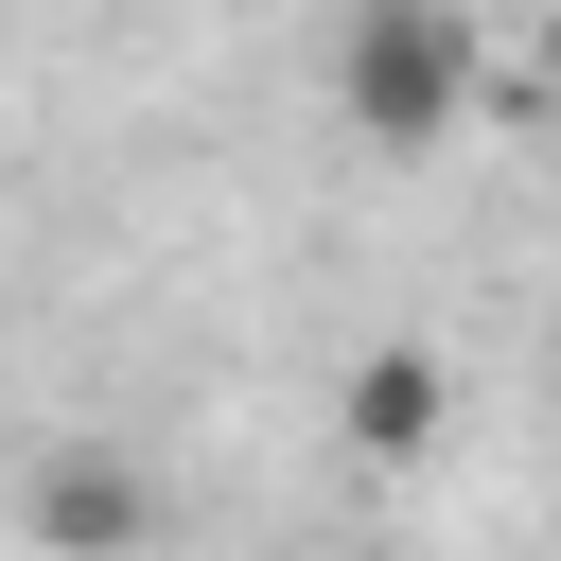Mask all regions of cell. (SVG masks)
Segmentation results:
<instances>
[{
  "label": "cell",
  "mask_w": 561,
  "mask_h": 561,
  "mask_svg": "<svg viewBox=\"0 0 561 561\" xmlns=\"http://www.w3.org/2000/svg\"><path fill=\"white\" fill-rule=\"evenodd\" d=\"M333 105H351V140H368V158H421V140H456V105H473V53H456V18H438V0H351Z\"/></svg>",
  "instance_id": "6da1fadb"
},
{
  "label": "cell",
  "mask_w": 561,
  "mask_h": 561,
  "mask_svg": "<svg viewBox=\"0 0 561 561\" xmlns=\"http://www.w3.org/2000/svg\"><path fill=\"white\" fill-rule=\"evenodd\" d=\"M438 403H456V386H438V351H368V368H351V438H368V456H421V438H438Z\"/></svg>",
  "instance_id": "7a4b0ae2"
},
{
  "label": "cell",
  "mask_w": 561,
  "mask_h": 561,
  "mask_svg": "<svg viewBox=\"0 0 561 561\" xmlns=\"http://www.w3.org/2000/svg\"><path fill=\"white\" fill-rule=\"evenodd\" d=\"M123 508H140V491H123V473H53V543H105V526H123Z\"/></svg>",
  "instance_id": "3957f363"
},
{
  "label": "cell",
  "mask_w": 561,
  "mask_h": 561,
  "mask_svg": "<svg viewBox=\"0 0 561 561\" xmlns=\"http://www.w3.org/2000/svg\"><path fill=\"white\" fill-rule=\"evenodd\" d=\"M543 105H561V18H543Z\"/></svg>",
  "instance_id": "277c9868"
}]
</instances>
